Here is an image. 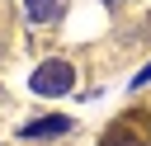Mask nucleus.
<instances>
[{"label":"nucleus","mask_w":151,"mask_h":146,"mask_svg":"<svg viewBox=\"0 0 151 146\" xmlns=\"http://www.w3.org/2000/svg\"><path fill=\"white\" fill-rule=\"evenodd\" d=\"M57 9H61V0H24V14H28L33 24H47V19H57Z\"/></svg>","instance_id":"20e7f679"},{"label":"nucleus","mask_w":151,"mask_h":146,"mask_svg":"<svg viewBox=\"0 0 151 146\" xmlns=\"http://www.w3.org/2000/svg\"><path fill=\"white\" fill-rule=\"evenodd\" d=\"M71 85H76V66H66V61H42L28 75V89L38 99H61V94H71Z\"/></svg>","instance_id":"f257e3e1"},{"label":"nucleus","mask_w":151,"mask_h":146,"mask_svg":"<svg viewBox=\"0 0 151 146\" xmlns=\"http://www.w3.org/2000/svg\"><path fill=\"white\" fill-rule=\"evenodd\" d=\"M146 80H151V61H146V66H142V71H137V75H132V89H142V85H146Z\"/></svg>","instance_id":"39448f33"},{"label":"nucleus","mask_w":151,"mask_h":146,"mask_svg":"<svg viewBox=\"0 0 151 146\" xmlns=\"http://www.w3.org/2000/svg\"><path fill=\"white\" fill-rule=\"evenodd\" d=\"M99 146H151V137H146V127H142L137 118H123V122H113V127L99 137Z\"/></svg>","instance_id":"f03ea898"},{"label":"nucleus","mask_w":151,"mask_h":146,"mask_svg":"<svg viewBox=\"0 0 151 146\" xmlns=\"http://www.w3.org/2000/svg\"><path fill=\"white\" fill-rule=\"evenodd\" d=\"M66 132H71V118H33V122L19 127L24 141H52V137H66Z\"/></svg>","instance_id":"7ed1b4c3"}]
</instances>
